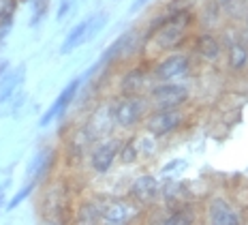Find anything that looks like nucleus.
Wrapping results in <instances>:
<instances>
[{
    "label": "nucleus",
    "mask_w": 248,
    "mask_h": 225,
    "mask_svg": "<svg viewBox=\"0 0 248 225\" xmlns=\"http://www.w3.org/2000/svg\"><path fill=\"white\" fill-rule=\"evenodd\" d=\"M190 69V56L184 52H169L152 67V77L156 82H173L178 77H184Z\"/></svg>",
    "instance_id": "nucleus-6"
},
{
    "label": "nucleus",
    "mask_w": 248,
    "mask_h": 225,
    "mask_svg": "<svg viewBox=\"0 0 248 225\" xmlns=\"http://www.w3.org/2000/svg\"><path fill=\"white\" fill-rule=\"evenodd\" d=\"M34 189H37V182H34V180H28V182H26V185L22 187V189H19V191L11 197V200H9V204H7V210H9V212L15 210V208L19 206V204H24L30 195H32Z\"/></svg>",
    "instance_id": "nucleus-21"
},
{
    "label": "nucleus",
    "mask_w": 248,
    "mask_h": 225,
    "mask_svg": "<svg viewBox=\"0 0 248 225\" xmlns=\"http://www.w3.org/2000/svg\"><path fill=\"white\" fill-rule=\"evenodd\" d=\"M118 156L124 165H133L137 163L139 159V150H137V139H128V142L120 144V150H118Z\"/></svg>",
    "instance_id": "nucleus-20"
},
{
    "label": "nucleus",
    "mask_w": 248,
    "mask_h": 225,
    "mask_svg": "<svg viewBox=\"0 0 248 225\" xmlns=\"http://www.w3.org/2000/svg\"><path fill=\"white\" fill-rule=\"evenodd\" d=\"M34 9H32V17H30V28H37V26L43 22L45 13H47L49 0H32Z\"/></svg>",
    "instance_id": "nucleus-24"
},
{
    "label": "nucleus",
    "mask_w": 248,
    "mask_h": 225,
    "mask_svg": "<svg viewBox=\"0 0 248 225\" xmlns=\"http://www.w3.org/2000/svg\"><path fill=\"white\" fill-rule=\"evenodd\" d=\"M19 2H22V0H19Z\"/></svg>",
    "instance_id": "nucleus-31"
},
{
    "label": "nucleus",
    "mask_w": 248,
    "mask_h": 225,
    "mask_svg": "<svg viewBox=\"0 0 248 225\" xmlns=\"http://www.w3.org/2000/svg\"><path fill=\"white\" fill-rule=\"evenodd\" d=\"M101 223V204L84 202L77 206L73 225H99Z\"/></svg>",
    "instance_id": "nucleus-18"
},
{
    "label": "nucleus",
    "mask_w": 248,
    "mask_h": 225,
    "mask_svg": "<svg viewBox=\"0 0 248 225\" xmlns=\"http://www.w3.org/2000/svg\"><path fill=\"white\" fill-rule=\"evenodd\" d=\"M17 7H19V0H0V24L13 22Z\"/></svg>",
    "instance_id": "nucleus-23"
},
{
    "label": "nucleus",
    "mask_w": 248,
    "mask_h": 225,
    "mask_svg": "<svg viewBox=\"0 0 248 225\" xmlns=\"http://www.w3.org/2000/svg\"><path fill=\"white\" fill-rule=\"evenodd\" d=\"M109 105L113 114V122L120 129L137 127L139 122H143V118L150 112V103L146 95H120Z\"/></svg>",
    "instance_id": "nucleus-2"
},
{
    "label": "nucleus",
    "mask_w": 248,
    "mask_h": 225,
    "mask_svg": "<svg viewBox=\"0 0 248 225\" xmlns=\"http://www.w3.org/2000/svg\"><path fill=\"white\" fill-rule=\"evenodd\" d=\"M141 208L133 200H107L101 204L99 225H133Z\"/></svg>",
    "instance_id": "nucleus-5"
},
{
    "label": "nucleus",
    "mask_w": 248,
    "mask_h": 225,
    "mask_svg": "<svg viewBox=\"0 0 248 225\" xmlns=\"http://www.w3.org/2000/svg\"><path fill=\"white\" fill-rule=\"evenodd\" d=\"M54 163H56V153L54 150L51 148L39 150V153L32 156V161H30L28 170H26V178H28V180H34L39 185L41 180H45V178L49 176Z\"/></svg>",
    "instance_id": "nucleus-12"
},
{
    "label": "nucleus",
    "mask_w": 248,
    "mask_h": 225,
    "mask_svg": "<svg viewBox=\"0 0 248 225\" xmlns=\"http://www.w3.org/2000/svg\"><path fill=\"white\" fill-rule=\"evenodd\" d=\"M9 71H11V62H9L7 58H4V60H0V77H4Z\"/></svg>",
    "instance_id": "nucleus-29"
},
{
    "label": "nucleus",
    "mask_w": 248,
    "mask_h": 225,
    "mask_svg": "<svg viewBox=\"0 0 248 225\" xmlns=\"http://www.w3.org/2000/svg\"><path fill=\"white\" fill-rule=\"evenodd\" d=\"M71 7H73V0H60V4H58V13H56V19H58V22H62V19H64L66 15H69Z\"/></svg>",
    "instance_id": "nucleus-26"
},
{
    "label": "nucleus",
    "mask_w": 248,
    "mask_h": 225,
    "mask_svg": "<svg viewBox=\"0 0 248 225\" xmlns=\"http://www.w3.org/2000/svg\"><path fill=\"white\" fill-rule=\"evenodd\" d=\"M182 122H184V112L180 107L150 109L148 116L143 118L146 133H150L152 138H165V135L178 131L180 127H182Z\"/></svg>",
    "instance_id": "nucleus-4"
},
{
    "label": "nucleus",
    "mask_w": 248,
    "mask_h": 225,
    "mask_svg": "<svg viewBox=\"0 0 248 225\" xmlns=\"http://www.w3.org/2000/svg\"><path fill=\"white\" fill-rule=\"evenodd\" d=\"M107 24V13L101 11V13H94L90 17V26H88V33H86V43H90L92 39H96V35L105 28Z\"/></svg>",
    "instance_id": "nucleus-22"
},
{
    "label": "nucleus",
    "mask_w": 248,
    "mask_h": 225,
    "mask_svg": "<svg viewBox=\"0 0 248 225\" xmlns=\"http://www.w3.org/2000/svg\"><path fill=\"white\" fill-rule=\"evenodd\" d=\"M113 127H116V122H113V114H111V105L109 103H103L94 109V112L88 116L86 124H84V135L88 139V144L92 142H99V139H105L111 135Z\"/></svg>",
    "instance_id": "nucleus-7"
},
{
    "label": "nucleus",
    "mask_w": 248,
    "mask_h": 225,
    "mask_svg": "<svg viewBox=\"0 0 248 225\" xmlns=\"http://www.w3.org/2000/svg\"><path fill=\"white\" fill-rule=\"evenodd\" d=\"M90 17L92 15H88V17H84L81 22H77L73 28L69 30V35L64 36V41H62V45H60V54L62 56L71 54L73 50H77L79 45L86 43V33H88V26H90Z\"/></svg>",
    "instance_id": "nucleus-16"
},
{
    "label": "nucleus",
    "mask_w": 248,
    "mask_h": 225,
    "mask_svg": "<svg viewBox=\"0 0 248 225\" xmlns=\"http://www.w3.org/2000/svg\"><path fill=\"white\" fill-rule=\"evenodd\" d=\"M13 99V105H11V112H19V109H22V105L26 103V92L22 90V88H19L17 92H15V95L11 97Z\"/></svg>",
    "instance_id": "nucleus-27"
},
{
    "label": "nucleus",
    "mask_w": 248,
    "mask_h": 225,
    "mask_svg": "<svg viewBox=\"0 0 248 225\" xmlns=\"http://www.w3.org/2000/svg\"><path fill=\"white\" fill-rule=\"evenodd\" d=\"M248 65V48L242 41H231L227 45V67L231 71H242Z\"/></svg>",
    "instance_id": "nucleus-17"
},
{
    "label": "nucleus",
    "mask_w": 248,
    "mask_h": 225,
    "mask_svg": "<svg viewBox=\"0 0 248 225\" xmlns=\"http://www.w3.org/2000/svg\"><path fill=\"white\" fill-rule=\"evenodd\" d=\"M193 221H195L193 212H188V210H175L171 217L165 219L163 225H193Z\"/></svg>",
    "instance_id": "nucleus-25"
},
{
    "label": "nucleus",
    "mask_w": 248,
    "mask_h": 225,
    "mask_svg": "<svg viewBox=\"0 0 248 225\" xmlns=\"http://www.w3.org/2000/svg\"><path fill=\"white\" fill-rule=\"evenodd\" d=\"M190 22H193V15L184 9L165 15V17L152 22L146 39H143L146 41L143 45H152L156 48V52H175L186 41Z\"/></svg>",
    "instance_id": "nucleus-1"
},
{
    "label": "nucleus",
    "mask_w": 248,
    "mask_h": 225,
    "mask_svg": "<svg viewBox=\"0 0 248 225\" xmlns=\"http://www.w3.org/2000/svg\"><path fill=\"white\" fill-rule=\"evenodd\" d=\"M26 80V65L22 62L19 67H11V71L4 77H0V105L7 101H11V97L22 88V84Z\"/></svg>",
    "instance_id": "nucleus-13"
},
{
    "label": "nucleus",
    "mask_w": 248,
    "mask_h": 225,
    "mask_svg": "<svg viewBox=\"0 0 248 225\" xmlns=\"http://www.w3.org/2000/svg\"><path fill=\"white\" fill-rule=\"evenodd\" d=\"M148 82V73L141 67H133L120 77V95H143V86Z\"/></svg>",
    "instance_id": "nucleus-14"
},
{
    "label": "nucleus",
    "mask_w": 248,
    "mask_h": 225,
    "mask_svg": "<svg viewBox=\"0 0 248 225\" xmlns=\"http://www.w3.org/2000/svg\"><path fill=\"white\" fill-rule=\"evenodd\" d=\"M128 197H131L139 206H148L158 197V180L152 174H141L131 182L128 189Z\"/></svg>",
    "instance_id": "nucleus-10"
},
{
    "label": "nucleus",
    "mask_w": 248,
    "mask_h": 225,
    "mask_svg": "<svg viewBox=\"0 0 248 225\" xmlns=\"http://www.w3.org/2000/svg\"><path fill=\"white\" fill-rule=\"evenodd\" d=\"M148 2H150V0H133V2H131V13H137L139 9L146 7Z\"/></svg>",
    "instance_id": "nucleus-28"
},
{
    "label": "nucleus",
    "mask_w": 248,
    "mask_h": 225,
    "mask_svg": "<svg viewBox=\"0 0 248 225\" xmlns=\"http://www.w3.org/2000/svg\"><path fill=\"white\" fill-rule=\"evenodd\" d=\"M195 52L201 56L203 60H218L220 54H223V45H220L218 36L212 35V33H203L195 39Z\"/></svg>",
    "instance_id": "nucleus-15"
},
{
    "label": "nucleus",
    "mask_w": 248,
    "mask_h": 225,
    "mask_svg": "<svg viewBox=\"0 0 248 225\" xmlns=\"http://www.w3.org/2000/svg\"><path fill=\"white\" fill-rule=\"evenodd\" d=\"M148 103L150 109H171V107H182L188 101V90L182 84L175 82H156L148 90Z\"/></svg>",
    "instance_id": "nucleus-3"
},
{
    "label": "nucleus",
    "mask_w": 248,
    "mask_h": 225,
    "mask_svg": "<svg viewBox=\"0 0 248 225\" xmlns=\"http://www.w3.org/2000/svg\"><path fill=\"white\" fill-rule=\"evenodd\" d=\"M81 84H84V80H81V75H79V77H73V80H71L64 88H62L60 95L56 97V101L51 103V105L47 107V112L41 116V120H39V127H41V129L49 127V124L54 122L56 118H60L62 114H64L66 109L71 107V103H73L75 99H77V95H79Z\"/></svg>",
    "instance_id": "nucleus-9"
},
{
    "label": "nucleus",
    "mask_w": 248,
    "mask_h": 225,
    "mask_svg": "<svg viewBox=\"0 0 248 225\" xmlns=\"http://www.w3.org/2000/svg\"><path fill=\"white\" fill-rule=\"evenodd\" d=\"M120 144H122V139H118V138H105V139L94 142V148L90 150V159H88L90 170L96 172V174H107L118 159Z\"/></svg>",
    "instance_id": "nucleus-8"
},
{
    "label": "nucleus",
    "mask_w": 248,
    "mask_h": 225,
    "mask_svg": "<svg viewBox=\"0 0 248 225\" xmlns=\"http://www.w3.org/2000/svg\"><path fill=\"white\" fill-rule=\"evenodd\" d=\"M246 2H248V0H246Z\"/></svg>",
    "instance_id": "nucleus-32"
},
{
    "label": "nucleus",
    "mask_w": 248,
    "mask_h": 225,
    "mask_svg": "<svg viewBox=\"0 0 248 225\" xmlns=\"http://www.w3.org/2000/svg\"><path fill=\"white\" fill-rule=\"evenodd\" d=\"M7 187H9V180H4L2 185H0V208H2L4 200H7Z\"/></svg>",
    "instance_id": "nucleus-30"
},
{
    "label": "nucleus",
    "mask_w": 248,
    "mask_h": 225,
    "mask_svg": "<svg viewBox=\"0 0 248 225\" xmlns=\"http://www.w3.org/2000/svg\"><path fill=\"white\" fill-rule=\"evenodd\" d=\"M214 2L218 4L220 13L231 19H240V17H246L248 15L246 0H214Z\"/></svg>",
    "instance_id": "nucleus-19"
},
{
    "label": "nucleus",
    "mask_w": 248,
    "mask_h": 225,
    "mask_svg": "<svg viewBox=\"0 0 248 225\" xmlns=\"http://www.w3.org/2000/svg\"><path fill=\"white\" fill-rule=\"evenodd\" d=\"M210 225H242L237 210L223 197H214L208 206Z\"/></svg>",
    "instance_id": "nucleus-11"
}]
</instances>
